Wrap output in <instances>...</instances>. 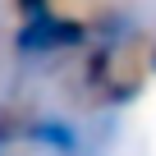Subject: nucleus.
<instances>
[{
  "label": "nucleus",
  "mask_w": 156,
  "mask_h": 156,
  "mask_svg": "<svg viewBox=\"0 0 156 156\" xmlns=\"http://www.w3.org/2000/svg\"><path fill=\"white\" fill-rule=\"evenodd\" d=\"M9 41H14V55H23V60H51V55H64V51H87L92 28L83 19H69V14L51 9L41 19H23Z\"/></svg>",
  "instance_id": "obj_1"
},
{
  "label": "nucleus",
  "mask_w": 156,
  "mask_h": 156,
  "mask_svg": "<svg viewBox=\"0 0 156 156\" xmlns=\"http://www.w3.org/2000/svg\"><path fill=\"white\" fill-rule=\"evenodd\" d=\"M23 138H28L32 147L51 151V156H78V151H83V133H78V124H73L69 115H55V110L32 115L28 129H23Z\"/></svg>",
  "instance_id": "obj_2"
},
{
  "label": "nucleus",
  "mask_w": 156,
  "mask_h": 156,
  "mask_svg": "<svg viewBox=\"0 0 156 156\" xmlns=\"http://www.w3.org/2000/svg\"><path fill=\"white\" fill-rule=\"evenodd\" d=\"M55 5L51 0H14V14H19V23L23 19H41V14H51Z\"/></svg>",
  "instance_id": "obj_3"
},
{
  "label": "nucleus",
  "mask_w": 156,
  "mask_h": 156,
  "mask_svg": "<svg viewBox=\"0 0 156 156\" xmlns=\"http://www.w3.org/2000/svg\"><path fill=\"white\" fill-rule=\"evenodd\" d=\"M147 69L156 73V41H151V55H147Z\"/></svg>",
  "instance_id": "obj_4"
}]
</instances>
